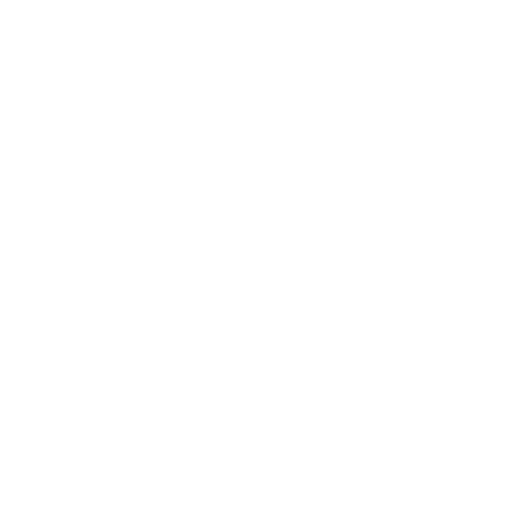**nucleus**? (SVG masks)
I'll return each instance as SVG.
<instances>
[]
</instances>
